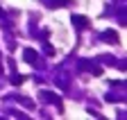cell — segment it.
I'll return each mask as SVG.
<instances>
[{
  "mask_svg": "<svg viewBox=\"0 0 127 120\" xmlns=\"http://www.w3.org/2000/svg\"><path fill=\"white\" fill-rule=\"evenodd\" d=\"M23 54H25V61H30V64H32V61H36V57H39L34 50H25Z\"/></svg>",
  "mask_w": 127,
  "mask_h": 120,
  "instance_id": "6da1fadb",
  "label": "cell"
},
{
  "mask_svg": "<svg viewBox=\"0 0 127 120\" xmlns=\"http://www.w3.org/2000/svg\"><path fill=\"white\" fill-rule=\"evenodd\" d=\"M73 21H75V25H77V27H89V18H82V16H75Z\"/></svg>",
  "mask_w": 127,
  "mask_h": 120,
  "instance_id": "7a4b0ae2",
  "label": "cell"
},
{
  "mask_svg": "<svg viewBox=\"0 0 127 120\" xmlns=\"http://www.w3.org/2000/svg\"><path fill=\"white\" fill-rule=\"evenodd\" d=\"M107 39H111L109 43H118V34L114 32V29H109V32H107Z\"/></svg>",
  "mask_w": 127,
  "mask_h": 120,
  "instance_id": "3957f363",
  "label": "cell"
}]
</instances>
